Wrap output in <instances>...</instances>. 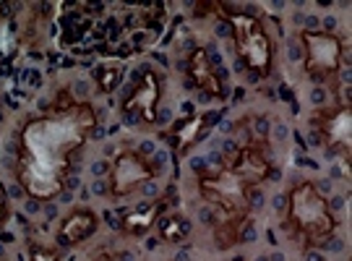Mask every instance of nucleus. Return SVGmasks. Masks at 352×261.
Returning a JSON list of instances; mask_svg holds the SVG:
<instances>
[{
  "instance_id": "f3484780",
  "label": "nucleus",
  "mask_w": 352,
  "mask_h": 261,
  "mask_svg": "<svg viewBox=\"0 0 352 261\" xmlns=\"http://www.w3.org/2000/svg\"><path fill=\"white\" fill-rule=\"evenodd\" d=\"M8 217H11V209H8V199H6V194H3V188H0V227L8 222Z\"/></svg>"
},
{
  "instance_id": "9d476101",
  "label": "nucleus",
  "mask_w": 352,
  "mask_h": 261,
  "mask_svg": "<svg viewBox=\"0 0 352 261\" xmlns=\"http://www.w3.org/2000/svg\"><path fill=\"white\" fill-rule=\"evenodd\" d=\"M186 74H188L190 84L199 89L201 94L206 97H222V79H219V71H217V65L212 63L209 58V52L204 50V48H196V50H190L188 61H186Z\"/></svg>"
},
{
  "instance_id": "20e7f679",
  "label": "nucleus",
  "mask_w": 352,
  "mask_h": 261,
  "mask_svg": "<svg viewBox=\"0 0 352 261\" xmlns=\"http://www.w3.org/2000/svg\"><path fill=\"white\" fill-rule=\"evenodd\" d=\"M199 194L219 217H225V220H248L256 188H251L235 173L222 167V170H214V173L199 175Z\"/></svg>"
},
{
  "instance_id": "4468645a",
  "label": "nucleus",
  "mask_w": 352,
  "mask_h": 261,
  "mask_svg": "<svg viewBox=\"0 0 352 261\" xmlns=\"http://www.w3.org/2000/svg\"><path fill=\"white\" fill-rule=\"evenodd\" d=\"M120 76H123V65H115V63L100 65V68L94 71V79H97V87H100L102 94H110V92L118 87Z\"/></svg>"
},
{
  "instance_id": "dca6fc26",
  "label": "nucleus",
  "mask_w": 352,
  "mask_h": 261,
  "mask_svg": "<svg viewBox=\"0 0 352 261\" xmlns=\"http://www.w3.org/2000/svg\"><path fill=\"white\" fill-rule=\"evenodd\" d=\"M29 261H60L58 251L50 246H42V243H32L29 249Z\"/></svg>"
},
{
  "instance_id": "423d86ee",
  "label": "nucleus",
  "mask_w": 352,
  "mask_h": 261,
  "mask_svg": "<svg viewBox=\"0 0 352 261\" xmlns=\"http://www.w3.org/2000/svg\"><path fill=\"white\" fill-rule=\"evenodd\" d=\"M160 102H162V76H157L154 71H144L131 89V94L120 102V115L128 125L154 128Z\"/></svg>"
},
{
  "instance_id": "0eeeda50",
  "label": "nucleus",
  "mask_w": 352,
  "mask_h": 261,
  "mask_svg": "<svg viewBox=\"0 0 352 261\" xmlns=\"http://www.w3.org/2000/svg\"><path fill=\"white\" fill-rule=\"evenodd\" d=\"M311 128H314L318 144L337 157H347L350 160L352 149V110L350 105H334V107H324L311 115Z\"/></svg>"
},
{
  "instance_id": "39448f33",
  "label": "nucleus",
  "mask_w": 352,
  "mask_h": 261,
  "mask_svg": "<svg viewBox=\"0 0 352 261\" xmlns=\"http://www.w3.org/2000/svg\"><path fill=\"white\" fill-rule=\"evenodd\" d=\"M302 71L311 81H329L340 74L344 45L331 32H302Z\"/></svg>"
},
{
  "instance_id": "f257e3e1",
  "label": "nucleus",
  "mask_w": 352,
  "mask_h": 261,
  "mask_svg": "<svg viewBox=\"0 0 352 261\" xmlns=\"http://www.w3.org/2000/svg\"><path fill=\"white\" fill-rule=\"evenodd\" d=\"M97 128V112L89 102H68L32 115L19 131L16 180L34 201L60 196L78 152Z\"/></svg>"
},
{
  "instance_id": "ddd939ff",
  "label": "nucleus",
  "mask_w": 352,
  "mask_h": 261,
  "mask_svg": "<svg viewBox=\"0 0 352 261\" xmlns=\"http://www.w3.org/2000/svg\"><path fill=\"white\" fill-rule=\"evenodd\" d=\"M209 125V118L206 115H193L188 121H180L175 125V136H173V144H175V154H188V149L201 138V131Z\"/></svg>"
},
{
  "instance_id": "6e6552de",
  "label": "nucleus",
  "mask_w": 352,
  "mask_h": 261,
  "mask_svg": "<svg viewBox=\"0 0 352 261\" xmlns=\"http://www.w3.org/2000/svg\"><path fill=\"white\" fill-rule=\"evenodd\" d=\"M154 165L149 157H144L141 152L123 149L118 152L110 162V173H107V191L113 199H126L133 191H139L141 186H146L149 180H154Z\"/></svg>"
},
{
  "instance_id": "f03ea898",
  "label": "nucleus",
  "mask_w": 352,
  "mask_h": 261,
  "mask_svg": "<svg viewBox=\"0 0 352 261\" xmlns=\"http://www.w3.org/2000/svg\"><path fill=\"white\" fill-rule=\"evenodd\" d=\"M285 230L302 249L321 246L337 233V217L331 211V204L316 188V183L300 180L289 188Z\"/></svg>"
},
{
  "instance_id": "a211bd4d",
  "label": "nucleus",
  "mask_w": 352,
  "mask_h": 261,
  "mask_svg": "<svg viewBox=\"0 0 352 261\" xmlns=\"http://www.w3.org/2000/svg\"><path fill=\"white\" fill-rule=\"evenodd\" d=\"M94 261H115V259L110 256V253H100V256H97Z\"/></svg>"
},
{
  "instance_id": "7ed1b4c3",
  "label": "nucleus",
  "mask_w": 352,
  "mask_h": 261,
  "mask_svg": "<svg viewBox=\"0 0 352 261\" xmlns=\"http://www.w3.org/2000/svg\"><path fill=\"white\" fill-rule=\"evenodd\" d=\"M227 21L232 26V42H235L240 65L256 81L266 79L274 68V39L266 24L251 13H232L227 16Z\"/></svg>"
},
{
  "instance_id": "9b49d317",
  "label": "nucleus",
  "mask_w": 352,
  "mask_h": 261,
  "mask_svg": "<svg viewBox=\"0 0 352 261\" xmlns=\"http://www.w3.org/2000/svg\"><path fill=\"white\" fill-rule=\"evenodd\" d=\"M100 227V217L91 209H74L71 214H65L60 227H58V243L65 249H74L81 246L84 240L97 233Z\"/></svg>"
},
{
  "instance_id": "1a4fd4ad",
  "label": "nucleus",
  "mask_w": 352,
  "mask_h": 261,
  "mask_svg": "<svg viewBox=\"0 0 352 261\" xmlns=\"http://www.w3.org/2000/svg\"><path fill=\"white\" fill-rule=\"evenodd\" d=\"M225 167L230 173H235L240 180H245L251 188H258L261 183L269 180V175L274 170L272 165V154L258 147V144H240L235 152L227 157Z\"/></svg>"
},
{
  "instance_id": "f8f14e48",
  "label": "nucleus",
  "mask_w": 352,
  "mask_h": 261,
  "mask_svg": "<svg viewBox=\"0 0 352 261\" xmlns=\"http://www.w3.org/2000/svg\"><path fill=\"white\" fill-rule=\"evenodd\" d=\"M164 209V199H154L149 204H144V207H136V209H128L123 211V217H120V233H126L131 238H141L146 236L151 227L157 225V217L162 214Z\"/></svg>"
},
{
  "instance_id": "2eb2a0df",
  "label": "nucleus",
  "mask_w": 352,
  "mask_h": 261,
  "mask_svg": "<svg viewBox=\"0 0 352 261\" xmlns=\"http://www.w3.org/2000/svg\"><path fill=\"white\" fill-rule=\"evenodd\" d=\"M160 236L167 243H177L188 236V222L183 217H170V220H164V225H160Z\"/></svg>"
}]
</instances>
